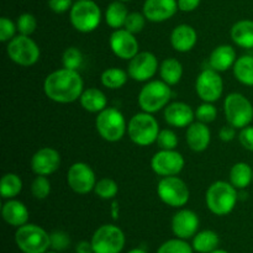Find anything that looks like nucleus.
<instances>
[{
    "instance_id": "obj_1",
    "label": "nucleus",
    "mask_w": 253,
    "mask_h": 253,
    "mask_svg": "<svg viewBox=\"0 0 253 253\" xmlns=\"http://www.w3.org/2000/svg\"><path fill=\"white\" fill-rule=\"evenodd\" d=\"M43 90L47 98L52 101L68 104L81 98L84 91V83L78 71H72L63 67L46 77Z\"/></svg>"
},
{
    "instance_id": "obj_2",
    "label": "nucleus",
    "mask_w": 253,
    "mask_h": 253,
    "mask_svg": "<svg viewBox=\"0 0 253 253\" xmlns=\"http://www.w3.org/2000/svg\"><path fill=\"white\" fill-rule=\"evenodd\" d=\"M237 200H239V193L236 188L231 183L224 180L212 183L205 195L208 209L217 216L229 215L236 207Z\"/></svg>"
},
{
    "instance_id": "obj_3",
    "label": "nucleus",
    "mask_w": 253,
    "mask_h": 253,
    "mask_svg": "<svg viewBox=\"0 0 253 253\" xmlns=\"http://www.w3.org/2000/svg\"><path fill=\"white\" fill-rule=\"evenodd\" d=\"M15 242L24 253H46L51 247V237L46 230L35 224H26L17 227Z\"/></svg>"
},
{
    "instance_id": "obj_4",
    "label": "nucleus",
    "mask_w": 253,
    "mask_h": 253,
    "mask_svg": "<svg viewBox=\"0 0 253 253\" xmlns=\"http://www.w3.org/2000/svg\"><path fill=\"white\" fill-rule=\"evenodd\" d=\"M160 125L152 114L138 113L130 119L127 132L131 141L137 146H150L157 141Z\"/></svg>"
},
{
    "instance_id": "obj_5",
    "label": "nucleus",
    "mask_w": 253,
    "mask_h": 253,
    "mask_svg": "<svg viewBox=\"0 0 253 253\" xmlns=\"http://www.w3.org/2000/svg\"><path fill=\"white\" fill-rule=\"evenodd\" d=\"M170 98V85L163 81H151L141 89L138 94V105L145 113L155 114L166 108Z\"/></svg>"
},
{
    "instance_id": "obj_6",
    "label": "nucleus",
    "mask_w": 253,
    "mask_h": 253,
    "mask_svg": "<svg viewBox=\"0 0 253 253\" xmlns=\"http://www.w3.org/2000/svg\"><path fill=\"white\" fill-rule=\"evenodd\" d=\"M95 127L99 135L108 142H118L125 136L127 125L125 116L115 108H106L98 114Z\"/></svg>"
},
{
    "instance_id": "obj_7",
    "label": "nucleus",
    "mask_w": 253,
    "mask_h": 253,
    "mask_svg": "<svg viewBox=\"0 0 253 253\" xmlns=\"http://www.w3.org/2000/svg\"><path fill=\"white\" fill-rule=\"evenodd\" d=\"M74 29L83 34L94 31L101 21L100 7L93 0H77L69 12Z\"/></svg>"
},
{
    "instance_id": "obj_8",
    "label": "nucleus",
    "mask_w": 253,
    "mask_h": 253,
    "mask_svg": "<svg viewBox=\"0 0 253 253\" xmlns=\"http://www.w3.org/2000/svg\"><path fill=\"white\" fill-rule=\"evenodd\" d=\"M224 111L227 124L236 128L246 127L253 120L252 103L240 93H231L225 98Z\"/></svg>"
},
{
    "instance_id": "obj_9",
    "label": "nucleus",
    "mask_w": 253,
    "mask_h": 253,
    "mask_svg": "<svg viewBox=\"0 0 253 253\" xmlns=\"http://www.w3.org/2000/svg\"><path fill=\"white\" fill-rule=\"evenodd\" d=\"M94 253H120L125 247V234L115 225H103L91 236Z\"/></svg>"
},
{
    "instance_id": "obj_10",
    "label": "nucleus",
    "mask_w": 253,
    "mask_h": 253,
    "mask_svg": "<svg viewBox=\"0 0 253 253\" xmlns=\"http://www.w3.org/2000/svg\"><path fill=\"white\" fill-rule=\"evenodd\" d=\"M6 53L14 63L22 67H30L40 59V48L30 36L17 35L7 42Z\"/></svg>"
},
{
    "instance_id": "obj_11",
    "label": "nucleus",
    "mask_w": 253,
    "mask_h": 253,
    "mask_svg": "<svg viewBox=\"0 0 253 253\" xmlns=\"http://www.w3.org/2000/svg\"><path fill=\"white\" fill-rule=\"evenodd\" d=\"M157 194L165 204L172 208H183L190 198V192L184 180L175 175L163 177L157 185Z\"/></svg>"
},
{
    "instance_id": "obj_12",
    "label": "nucleus",
    "mask_w": 253,
    "mask_h": 253,
    "mask_svg": "<svg viewBox=\"0 0 253 253\" xmlns=\"http://www.w3.org/2000/svg\"><path fill=\"white\" fill-rule=\"evenodd\" d=\"M195 90L198 96L205 103H214L219 100L224 91V82L219 72L212 68L204 69L198 76Z\"/></svg>"
},
{
    "instance_id": "obj_13",
    "label": "nucleus",
    "mask_w": 253,
    "mask_h": 253,
    "mask_svg": "<svg viewBox=\"0 0 253 253\" xmlns=\"http://www.w3.org/2000/svg\"><path fill=\"white\" fill-rule=\"evenodd\" d=\"M67 183L77 194H88L95 188V173L86 163H73L67 173Z\"/></svg>"
},
{
    "instance_id": "obj_14",
    "label": "nucleus",
    "mask_w": 253,
    "mask_h": 253,
    "mask_svg": "<svg viewBox=\"0 0 253 253\" xmlns=\"http://www.w3.org/2000/svg\"><path fill=\"white\" fill-rule=\"evenodd\" d=\"M184 165V157L175 150H161L151 160L152 170L161 177L179 174Z\"/></svg>"
},
{
    "instance_id": "obj_15",
    "label": "nucleus",
    "mask_w": 253,
    "mask_h": 253,
    "mask_svg": "<svg viewBox=\"0 0 253 253\" xmlns=\"http://www.w3.org/2000/svg\"><path fill=\"white\" fill-rule=\"evenodd\" d=\"M158 61L152 52H138L128 63L127 73L136 82H147L157 73Z\"/></svg>"
},
{
    "instance_id": "obj_16",
    "label": "nucleus",
    "mask_w": 253,
    "mask_h": 253,
    "mask_svg": "<svg viewBox=\"0 0 253 253\" xmlns=\"http://www.w3.org/2000/svg\"><path fill=\"white\" fill-rule=\"evenodd\" d=\"M111 51L115 56L121 59H132L138 53V41L136 40L135 35L128 32L126 29H118L111 34L110 40Z\"/></svg>"
},
{
    "instance_id": "obj_17",
    "label": "nucleus",
    "mask_w": 253,
    "mask_h": 253,
    "mask_svg": "<svg viewBox=\"0 0 253 253\" xmlns=\"http://www.w3.org/2000/svg\"><path fill=\"white\" fill-rule=\"evenodd\" d=\"M199 224V217L193 210L182 209L173 215L172 231L178 239H192L198 234Z\"/></svg>"
},
{
    "instance_id": "obj_18",
    "label": "nucleus",
    "mask_w": 253,
    "mask_h": 253,
    "mask_svg": "<svg viewBox=\"0 0 253 253\" xmlns=\"http://www.w3.org/2000/svg\"><path fill=\"white\" fill-rule=\"evenodd\" d=\"M61 166L58 151L51 147L40 148L31 158V169L37 175H49Z\"/></svg>"
},
{
    "instance_id": "obj_19",
    "label": "nucleus",
    "mask_w": 253,
    "mask_h": 253,
    "mask_svg": "<svg viewBox=\"0 0 253 253\" xmlns=\"http://www.w3.org/2000/svg\"><path fill=\"white\" fill-rule=\"evenodd\" d=\"M178 10V0H146L143 15L148 21L163 22L170 19Z\"/></svg>"
},
{
    "instance_id": "obj_20",
    "label": "nucleus",
    "mask_w": 253,
    "mask_h": 253,
    "mask_svg": "<svg viewBox=\"0 0 253 253\" xmlns=\"http://www.w3.org/2000/svg\"><path fill=\"white\" fill-rule=\"evenodd\" d=\"M195 118V113L190 105L177 101L172 103L165 108V120L168 125L174 126V127H188Z\"/></svg>"
},
{
    "instance_id": "obj_21",
    "label": "nucleus",
    "mask_w": 253,
    "mask_h": 253,
    "mask_svg": "<svg viewBox=\"0 0 253 253\" xmlns=\"http://www.w3.org/2000/svg\"><path fill=\"white\" fill-rule=\"evenodd\" d=\"M185 138H187V143L190 150L194 152H203L209 147L210 141H211V132L207 124L197 121L188 126Z\"/></svg>"
},
{
    "instance_id": "obj_22",
    "label": "nucleus",
    "mask_w": 253,
    "mask_h": 253,
    "mask_svg": "<svg viewBox=\"0 0 253 253\" xmlns=\"http://www.w3.org/2000/svg\"><path fill=\"white\" fill-rule=\"evenodd\" d=\"M198 41L197 31L190 25L182 24L174 27L170 34V43L172 47L178 52H189L194 48Z\"/></svg>"
},
{
    "instance_id": "obj_23",
    "label": "nucleus",
    "mask_w": 253,
    "mask_h": 253,
    "mask_svg": "<svg viewBox=\"0 0 253 253\" xmlns=\"http://www.w3.org/2000/svg\"><path fill=\"white\" fill-rule=\"evenodd\" d=\"M1 215L5 222L14 227L26 225L29 221V210L24 203L19 200L9 199L1 208Z\"/></svg>"
},
{
    "instance_id": "obj_24",
    "label": "nucleus",
    "mask_w": 253,
    "mask_h": 253,
    "mask_svg": "<svg viewBox=\"0 0 253 253\" xmlns=\"http://www.w3.org/2000/svg\"><path fill=\"white\" fill-rule=\"evenodd\" d=\"M236 59V51L234 47L230 44H221L217 46L210 54V68L215 69L216 72H225L234 67Z\"/></svg>"
},
{
    "instance_id": "obj_25",
    "label": "nucleus",
    "mask_w": 253,
    "mask_h": 253,
    "mask_svg": "<svg viewBox=\"0 0 253 253\" xmlns=\"http://www.w3.org/2000/svg\"><path fill=\"white\" fill-rule=\"evenodd\" d=\"M81 105L83 106L84 110L89 111V113H100L104 109H106L108 105V99L106 95L101 90L96 88H89L82 93L81 98Z\"/></svg>"
},
{
    "instance_id": "obj_26",
    "label": "nucleus",
    "mask_w": 253,
    "mask_h": 253,
    "mask_svg": "<svg viewBox=\"0 0 253 253\" xmlns=\"http://www.w3.org/2000/svg\"><path fill=\"white\" fill-rule=\"evenodd\" d=\"M231 39L242 48H253V21L240 20L231 27Z\"/></svg>"
},
{
    "instance_id": "obj_27",
    "label": "nucleus",
    "mask_w": 253,
    "mask_h": 253,
    "mask_svg": "<svg viewBox=\"0 0 253 253\" xmlns=\"http://www.w3.org/2000/svg\"><path fill=\"white\" fill-rule=\"evenodd\" d=\"M251 182H253V169L249 163H235L230 170V183L237 190H244L251 184Z\"/></svg>"
},
{
    "instance_id": "obj_28",
    "label": "nucleus",
    "mask_w": 253,
    "mask_h": 253,
    "mask_svg": "<svg viewBox=\"0 0 253 253\" xmlns=\"http://www.w3.org/2000/svg\"><path fill=\"white\" fill-rule=\"evenodd\" d=\"M219 235L212 230H204L200 231L193 237V250L199 253H210L219 246Z\"/></svg>"
},
{
    "instance_id": "obj_29",
    "label": "nucleus",
    "mask_w": 253,
    "mask_h": 253,
    "mask_svg": "<svg viewBox=\"0 0 253 253\" xmlns=\"http://www.w3.org/2000/svg\"><path fill=\"white\" fill-rule=\"evenodd\" d=\"M160 76L168 85H175L183 77V66L178 59L167 58L161 63Z\"/></svg>"
},
{
    "instance_id": "obj_30",
    "label": "nucleus",
    "mask_w": 253,
    "mask_h": 253,
    "mask_svg": "<svg viewBox=\"0 0 253 253\" xmlns=\"http://www.w3.org/2000/svg\"><path fill=\"white\" fill-rule=\"evenodd\" d=\"M128 14H130V12L126 9L125 4H124L123 1L116 0V1L111 2V4L106 7L105 21L111 29H121V27L125 26V22Z\"/></svg>"
},
{
    "instance_id": "obj_31",
    "label": "nucleus",
    "mask_w": 253,
    "mask_h": 253,
    "mask_svg": "<svg viewBox=\"0 0 253 253\" xmlns=\"http://www.w3.org/2000/svg\"><path fill=\"white\" fill-rule=\"evenodd\" d=\"M234 76L240 83L245 85L253 86V57L252 56H242L239 57L235 62Z\"/></svg>"
},
{
    "instance_id": "obj_32",
    "label": "nucleus",
    "mask_w": 253,
    "mask_h": 253,
    "mask_svg": "<svg viewBox=\"0 0 253 253\" xmlns=\"http://www.w3.org/2000/svg\"><path fill=\"white\" fill-rule=\"evenodd\" d=\"M22 189V180L15 173H6L0 180V193L2 199H12L17 197Z\"/></svg>"
},
{
    "instance_id": "obj_33",
    "label": "nucleus",
    "mask_w": 253,
    "mask_h": 253,
    "mask_svg": "<svg viewBox=\"0 0 253 253\" xmlns=\"http://www.w3.org/2000/svg\"><path fill=\"white\" fill-rule=\"evenodd\" d=\"M128 78V73L120 68H108L101 73L100 81L105 88L108 89H120L126 84Z\"/></svg>"
},
{
    "instance_id": "obj_34",
    "label": "nucleus",
    "mask_w": 253,
    "mask_h": 253,
    "mask_svg": "<svg viewBox=\"0 0 253 253\" xmlns=\"http://www.w3.org/2000/svg\"><path fill=\"white\" fill-rule=\"evenodd\" d=\"M94 192L101 199H114L118 195L119 192V185L118 183L110 178H103L99 182H96Z\"/></svg>"
},
{
    "instance_id": "obj_35",
    "label": "nucleus",
    "mask_w": 253,
    "mask_h": 253,
    "mask_svg": "<svg viewBox=\"0 0 253 253\" xmlns=\"http://www.w3.org/2000/svg\"><path fill=\"white\" fill-rule=\"evenodd\" d=\"M192 245L188 244L185 240L182 239H172L163 242L157 250V253H193Z\"/></svg>"
},
{
    "instance_id": "obj_36",
    "label": "nucleus",
    "mask_w": 253,
    "mask_h": 253,
    "mask_svg": "<svg viewBox=\"0 0 253 253\" xmlns=\"http://www.w3.org/2000/svg\"><path fill=\"white\" fill-rule=\"evenodd\" d=\"M62 63H63L64 68L78 71L83 64V54L77 47H68L63 52Z\"/></svg>"
},
{
    "instance_id": "obj_37",
    "label": "nucleus",
    "mask_w": 253,
    "mask_h": 253,
    "mask_svg": "<svg viewBox=\"0 0 253 253\" xmlns=\"http://www.w3.org/2000/svg\"><path fill=\"white\" fill-rule=\"evenodd\" d=\"M31 193L36 199H46L51 193V183L46 175H37L31 184Z\"/></svg>"
},
{
    "instance_id": "obj_38",
    "label": "nucleus",
    "mask_w": 253,
    "mask_h": 253,
    "mask_svg": "<svg viewBox=\"0 0 253 253\" xmlns=\"http://www.w3.org/2000/svg\"><path fill=\"white\" fill-rule=\"evenodd\" d=\"M16 27L20 35H24V36H31L37 27L36 17H35L32 14L25 12V14L20 15L19 19H17Z\"/></svg>"
},
{
    "instance_id": "obj_39",
    "label": "nucleus",
    "mask_w": 253,
    "mask_h": 253,
    "mask_svg": "<svg viewBox=\"0 0 253 253\" xmlns=\"http://www.w3.org/2000/svg\"><path fill=\"white\" fill-rule=\"evenodd\" d=\"M156 142L160 146L161 150H175V147L178 146V137L174 131L165 128V130L160 131Z\"/></svg>"
},
{
    "instance_id": "obj_40",
    "label": "nucleus",
    "mask_w": 253,
    "mask_h": 253,
    "mask_svg": "<svg viewBox=\"0 0 253 253\" xmlns=\"http://www.w3.org/2000/svg\"><path fill=\"white\" fill-rule=\"evenodd\" d=\"M146 20L147 19H146V16L143 14H140V12H130L127 19H126L124 29H126L131 34L136 35L142 31L146 25Z\"/></svg>"
},
{
    "instance_id": "obj_41",
    "label": "nucleus",
    "mask_w": 253,
    "mask_h": 253,
    "mask_svg": "<svg viewBox=\"0 0 253 253\" xmlns=\"http://www.w3.org/2000/svg\"><path fill=\"white\" fill-rule=\"evenodd\" d=\"M217 110L212 103H203L199 108L195 111V118H197L198 121L203 124H210L216 119Z\"/></svg>"
},
{
    "instance_id": "obj_42",
    "label": "nucleus",
    "mask_w": 253,
    "mask_h": 253,
    "mask_svg": "<svg viewBox=\"0 0 253 253\" xmlns=\"http://www.w3.org/2000/svg\"><path fill=\"white\" fill-rule=\"evenodd\" d=\"M49 237H51V249L53 250V251L63 252L66 251L69 247V245H71V239H69V236L64 231H61V230L53 231L49 235Z\"/></svg>"
},
{
    "instance_id": "obj_43",
    "label": "nucleus",
    "mask_w": 253,
    "mask_h": 253,
    "mask_svg": "<svg viewBox=\"0 0 253 253\" xmlns=\"http://www.w3.org/2000/svg\"><path fill=\"white\" fill-rule=\"evenodd\" d=\"M17 27L14 22L7 17H1L0 19V41L9 42L15 37Z\"/></svg>"
},
{
    "instance_id": "obj_44",
    "label": "nucleus",
    "mask_w": 253,
    "mask_h": 253,
    "mask_svg": "<svg viewBox=\"0 0 253 253\" xmlns=\"http://www.w3.org/2000/svg\"><path fill=\"white\" fill-rule=\"evenodd\" d=\"M239 141L242 147L253 152V126H246L241 128L239 133Z\"/></svg>"
},
{
    "instance_id": "obj_45",
    "label": "nucleus",
    "mask_w": 253,
    "mask_h": 253,
    "mask_svg": "<svg viewBox=\"0 0 253 253\" xmlns=\"http://www.w3.org/2000/svg\"><path fill=\"white\" fill-rule=\"evenodd\" d=\"M48 6L56 14H63L72 9V0H48Z\"/></svg>"
},
{
    "instance_id": "obj_46",
    "label": "nucleus",
    "mask_w": 253,
    "mask_h": 253,
    "mask_svg": "<svg viewBox=\"0 0 253 253\" xmlns=\"http://www.w3.org/2000/svg\"><path fill=\"white\" fill-rule=\"evenodd\" d=\"M219 137L221 138L224 142H230V141L234 140L236 137V127H234L232 125H225L220 128L219 131Z\"/></svg>"
},
{
    "instance_id": "obj_47",
    "label": "nucleus",
    "mask_w": 253,
    "mask_h": 253,
    "mask_svg": "<svg viewBox=\"0 0 253 253\" xmlns=\"http://www.w3.org/2000/svg\"><path fill=\"white\" fill-rule=\"evenodd\" d=\"M200 4V0H178V9L184 12L194 11Z\"/></svg>"
},
{
    "instance_id": "obj_48",
    "label": "nucleus",
    "mask_w": 253,
    "mask_h": 253,
    "mask_svg": "<svg viewBox=\"0 0 253 253\" xmlns=\"http://www.w3.org/2000/svg\"><path fill=\"white\" fill-rule=\"evenodd\" d=\"M76 253H94L90 241H81L77 244Z\"/></svg>"
},
{
    "instance_id": "obj_49",
    "label": "nucleus",
    "mask_w": 253,
    "mask_h": 253,
    "mask_svg": "<svg viewBox=\"0 0 253 253\" xmlns=\"http://www.w3.org/2000/svg\"><path fill=\"white\" fill-rule=\"evenodd\" d=\"M127 253H147L145 251V250L142 249H132L131 251H128Z\"/></svg>"
},
{
    "instance_id": "obj_50",
    "label": "nucleus",
    "mask_w": 253,
    "mask_h": 253,
    "mask_svg": "<svg viewBox=\"0 0 253 253\" xmlns=\"http://www.w3.org/2000/svg\"><path fill=\"white\" fill-rule=\"evenodd\" d=\"M210 253H229V252L225 251V250H219V249H216V250H215V251H212V252H210Z\"/></svg>"
},
{
    "instance_id": "obj_51",
    "label": "nucleus",
    "mask_w": 253,
    "mask_h": 253,
    "mask_svg": "<svg viewBox=\"0 0 253 253\" xmlns=\"http://www.w3.org/2000/svg\"><path fill=\"white\" fill-rule=\"evenodd\" d=\"M46 253H59V252H57V251H47Z\"/></svg>"
},
{
    "instance_id": "obj_52",
    "label": "nucleus",
    "mask_w": 253,
    "mask_h": 253,
    "mask_svg": "<svg viewBox=\"0 0 253 253\" xmlns=\"http://www.w3.org/2000/svg\"><path fill=\"white\" fill-rule=\"evenodd\" d=\"M119 1H123L124 2V1H128V0H119Z\"/></svg>"
}]
</instances>
